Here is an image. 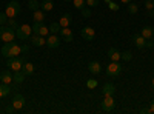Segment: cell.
<instances>
[{
    "instance_id": "cell-9",
    "label": "cell",
    "mask_w": 154,
    "mask_h": 114,
    "mask_svg": "<svg viewBox=\"0 0 154 114\" xmlns=\"http://www.w3.org/2000/svg\"><path fill=\"white\" fill-rule=\"evenodd\" d=\"M80 34H82V37H83V40H86V42H91V40L94 39V35H96V32H94V29H93L91 26H85V28L80 31Z\"/></svg>"
},
{
    "instance_id": "cell-31",
    "label": "cell",
    "mask_w": 154,
    "mask_h": 114,
    "mask_svg": "<svg viewBox=\"0 0 154 114\" xmlns=\"http://www.w3.org/2000/svg\"><path fill=\"white\" fill-rule=\"evenodd\" d=\"M97 85H99V82H97L96 79H88V80H86V86L89 88V90H94Z\"/></svg>"
},
{
    "instance_id": "cell-1",
    "label": "cell",
    "mask_w": 154,
    "mask_h": 114,
    "mask_svg": "<svg viewBox=\"0 0 154 114\" xmlns=\"http://www.w3.org/2000/svg\"><path fill=\"white\" fill-rule=\"evenodd\" d=\"M20 53H22V46H19V45L14 43V42H8V43H5L3 48H2V56L6 57V59L16 57V56H19Z\"/></svg>"
},
{
    "instance_id": "cell-14",
    "label": "cell",
    "mask_w": 154,
    "mask_h": 114,
    "mask_svg": "<svg viewBox=\"0 0 154 114\" xmlns=\"http://www.w3.org/2000/svg\"><path fill=\"white\" fill-rule=\"evenodd\" d=\"M0 80L2 83H11L12 82V71L11 69H5L0 72Z\"/></svg>"
},
{
    "instance_id": "cell-26",
    "label": "cell",
    "mask_w": 154,
    "mask_h": 114,
    "mask_svg": "<svg viewBox=\"0 0 154 114\" xmlns=\"http://www.w3.org/2000/svg\"><path fill=\"white\" fill-rule=\"evenodd\" d=\"M48 28H49V32H51V34H57V32H60V29H62V26H60L59 22H53Z\"/></svg>"
},
{
    "instance_id": "cell-23",
    "label": "cell",
    "mask_w": 154,
    "mask_h": 114,
    "mask_svg": "<svg viewBox=\"0 0 154 114\" xmlns=\"http://www.w3.org/2000/svg\"><path fill=\"white\" fill-rule=\"evenodd\" d=\"M11 91H12V90H11L9 83H2V85H0V97H5V96H8Z\"/></svg>"
},
{
    "instance_id": "cell-3",
    "label": "cell",
    "mask_w": 154,
    "mask_h": 114,
    "mask_svg": "<svg viewBox=\"0 0 154 114\" xmlns=\"http://www.w3.org/2000/svg\"><path fill=\"white\" fill-rule=\"evenodd\" d=\"M23 65H25V59L23 57H19V56H16V57H9L8 60H6V66L14 72V71H20L22 68H23Z\"/></svg>"
},
{
    "instance_id": "cell-21",
    "label": "cell",
    "mask_w": 154,
    "mask_h": 114,
    "mask_svg": "<svg viewBox=\"0 0 154 114\" xmlns=\"http://www.w3.org/2000/svg\"><path fill=\"white\" fill-rule=\"evenodd\" d=\"M108 57L111 59V62H119V60H120V53H119L116 48H109Z\"/></svg>"
},
{
    "instance_id": "cell-42",
    "label": "cell",
    "mask_w": 154,
    "mask_h": 114,
    "mask_svg": "<svg viewBox=\"0 0 154 114\" xmlns=\"http://www.w3.org/2000/svg\"><path fill=\"white\" fill-rule=\"evenodd\" d=\"M140 112H142V114H149V108H143V109H140Z\"/></svg>"
},
{
    "instance_id": "cell-20",
    "label": "cell",
    "mask_w": 154,
    "mask_h": 114,
    "mask_svg": "<svg viewBox=\"0 0 154 114\" xmlns=\"http://www.w3.org/2000/svg\"><path fill=\"white\" fill-rule=\"evenodd\" d=\"M88 69H89V72H93V74H99L102 71V66H100L99 62H89Z\"/></svg>"
},
{
    "instance_id": "cell-8",
    "label": "cell",
    "mask_w": 154,
    "mask_h": 114,
    "mask_svg": "<svg viewBox=\"0 0 154 114\" xmlns=\"http://www.w3.org/2000/svg\"><path fill=\"white\" fill-rule=\"evenodd\" d=\"M32 32L37 34V35H46V34L49 32V28L45 26L42 22H35V23L32 25Z\"/></svg>"
},
{
    "instance_id": "cell-45",
    "label": "cell",
    "mask_w": 154,
    "mask_h": 114,
    "mask_svg": "<svg viewBox=\"0 0 154 114\" xmlns=\"http://www.w3.org/2000/svg\"><path fill=\"white\" fill-rule=\"evenodd\" d=\"M103 2H105V3H109V2H111V0H103Z\"/></svg>"
},
{
    "instance_id": "cell-44",
    "label": "cell",
    "mask_w": 154,
    "mask_h": 114,
    "mask_svg": "<svg viewBox=\"0 0 154 114\" xmlns=\"http://www.w3.org/2000/svg\"><path fill=\"white\" fill-rule=\"evenodd\" d=\"M151 86L154 88V79H151Z\"/></svg>"
},
{
    "instance_id": "cell-7",
    "label": "cell",
    "mask_w": 154,
    "mask_h": 114,
    "mask_svg": "<svg viewBox=\"0 0 154 114\" xmlns=\"http://www.w3.org/2000/svg\"><path fill=\"white\" fill-rule=\"evenodd\" d=\"M116 106V102H114V96H106L103 100H102V111L105 112H109L112 111Z\"/></svg>"
},
{
    "instance_id": "cell-40",
    "label": "cell",
    "mask_w": 154,
    "mask_h": 114,
    "mask_svg": "<svg viewBox=\"0 0 154 114\" xmlns=\"http://www.w3.org/2000/svg\"><path fill=\"white\" fill-rule=\"evenodd\" d=\"M5 111H6V112H9V114H11V112H14V111H16V108H14V106H12V103H11V106H8V108H6V109H5Z\"/></svg>"
},
{
    "instance_id": "cell-4",
    "label": "cell",
    "mask_w": 154,
    "mask_h": 114,
    "mask_svg": "<svg viewBox=\"0 0 154 114\" xmlns=\"http://www.w3.org/2000/svg\"><path fill=\"white\" fill-rule=\"evenodd\" d=\"M20 12V3L17 2V0H11V2L6 5V8H5V14L8 16V19L9 17H14L16 19V16Z\"/></svg>"
},
{
    "instance_id": "cell-18",
    "label": "cell",
    "mask_w": 154,
    "mask_h": 114,
    "mask_svg": "<svg viewBox=\"0 0 154 114\" xmlns=\"http://www.w3.org/2000/svg\"><path fill=\"white\" fill-rule=\"evenodd\" d=\"M140 35H143L145 39H151V37L154 35V28L152 26H143L142 29H140Z\"/></svg>"
},
{
    "instance_id": "cell-33",
    "label": "cell",
    "mask_w": 154,
    "mask_h": 114,
    "mask_svg": "<svg viewBox=\"0 0 154 114\" xmlns=\"http://www.w3.org/2000/svg\"><path fill=\"white\" fill-rule=\"evenodd\" d=\"M145 8L148 12H151L154 9V0H145Z\"/></svg>"
},
{
    "instance_id": "cell-36",
    "label": "cell",
    "mask_w": 154,
    "mask_h": 114,
    "mask_svg": "<svg viewBox=\"0 0 154 114\" xmlns=\"http://www.w3.org/2000/svg\"><path fill=\"white\" fill-rule=\"evenodd\" d=\"M108 8H109L111 11H119V8H120V6H119L117 3H116V2H109V3H108Z\"/></svg>"
},
{
    "instance_id": "cell-19",
    "label": "cell",
    "mask_w": 154,
    "mask_h": 114,
    "mask_svg": "<svg viewBox=\"0 0 154 114\" xmlns=\"http://www.w3.org/2000/svg\"><path fill=\"white\" fill-rule=\"evenodd\" d=\"M25 77H26V74H25L22 69L20 71H14L12 72V80H14L16 83H22L25 80Z\"/></svg>"
},
{
    "instance_id": "cell-6",
    "label": "cell",
    "mask_w": 154,
    "mask_h": 114,
    "mask_svg": "<svg viewBox=\"0 0 154 114\" xmlns=\"http://www.w3.org/2000/svg\"><path fill=\"white\" fill-rule=\"evenodd\" d=\"M122 72V65L117 62H111L109 65L106 66V75L108 77H117Z\"/></svg>"
},
{
    "instance_id": "cell-28",
    "label": "cell",
    "mask_w": 154,
    "mask_h": 114,
    "mask_svg": "<svg viewBox=\"0 0 154 114\" xmlns=\"http://www.w3.org/2000/svg\"><path fill=\"white\" fill-rule=\"evenodd\" d=\"M137 11H139V6L136 5V3H128V12L130 14H137Z\"/></svg>"
},
{
    "instance_id": "cell-32",
    "label": "cell",
    "mask_w": 154,
    "mask_h": 114,
    "mask_svg": "<svg viewBox=\"0 0 154 114\" xmlns=\"http://www.w3.org/2000/svg\"><path fill=\"white\" fill-rule=\"evenodd\" d=\"M85 2H86V0H72L74 8H77V9H82V8H85Z\"/></svg>"
},
{
    "instance_id": "cell-16",
    "label": "cell",
    "mask_w": 154,
    "mask_h": 114,
    "mask_svg": "<svg viewBox=\"0 0 154 114\" xmlns=\"http://www.w3.org/2000/svg\"><path fill=\"white\" fill-rule=\"evenodd\" d=\"M60 37H62V40H65V42H72V31L68 29V28H62L60 29Z\"/></svg>"
},
{
    "instance_id": "cell-10",
    "label": "cell",
    "mask_w": 154,
    "mask_h": 114,
    "mask_svg": "<svg viewBox=\"0 0 154 114\" xmlns=\"http://www.w3.org/2000/svg\"><path fill=\"white\" fill-rule=\"evenodd\" d=\"M23 105H25V97L22 94H16L14 97H12V106L16 108V111L17 109H22Z\"/></svg>"
},
{
    "instance_id": "cell-24",
    "label": "cell",
    "mask_w": 154,
    "mask_h": 114,
    "mask_svg": "<svg viewBox=\"0 0 154 114\" xmlns=\"http://www.w3.org/2000/svg\"><path fill=\"white\" fill-rule=\"evenodd\" d=\"M22 71L26 74V75H31L32 72H34V65L31 62H25V65H23V68H22Z\"/></svg>"
},
{
    "instance_id": "cell-46",
    "label": "cell",
    "mask_w": 154,
    "mask_h": 114,
    "mask_svg": "<svg viewBox=\"0 0 154 114\" xmlns=\"http://www.w3.org/2000/svg\"><path fill=\"white\" fill-rule=\"evenodd\" d=\"M149 14H152V17H154V9H152V12H149Z\"/></svg>"
},
{
    "instance_id": "cell-38",
    "label": "cell",
    "mask_w": 154,
    "mask_h": 114,
    "mask_svg": "<svg viewBox=\"0 0 154 114\" xmlns=\"http://www.w3.org/2000/svg\"><path fill=\"white\" fill-rule=\"evenodd\" d=\"M28 51H29V45L28 43L22 45V53H28Z\"/></svg>"
},
{
    "instance_id": "cell-29",
    "label": "cell",
    "mask_w": 154,
    "mask_h": 114,
    "mask_svg": "<svg viewBox=\"0 0 154 114\" xmlns=\"http://www.w3.org/2000/svg\"><path fill=\"white\" fill-rule=\"evenodd\" d=\"M6 25H8V26H11V28H14V29L19 28V23H17V20H16L14 17H9L8 22H6Z\"/></svg>"
},
{
    "instance_id": "cell-34",
    "label": "cell",
    "mask_w": 154,
    "mask_h": 114,
    "mask_svg": "<svg viewBox=\"0 0 154 114\" xmlns=\"http://www.w3.org/2000/svg\"><path fill=\"white\" fill-rule=\"evenodd\" d=\"M80 11H82V16H83L85 19H89V17H91V9H89V8H82Z\"/></svg>"
},
{
    "instance_id": "cell-43",
    "label": "cell",
    "mask_w": 154,
    "mask_h": 114,
    "mask_svg": "<svg viewBox=\"0 0 154 114\" xmlns=\"http://www.w3.org/2000/svg\"><path fill=\"white\" fill-rule=\"evenodd\" d=\"M120 2H122V3H126V5H128V3H131V0H120Z\"/></svg>"
},
{
    "instance_id": "cell-41",
    "label": "cell",
    "mask_w": 154,
    "mask_h": 114,
    "mask_svg": "<svg viewBox=\"0 0 154 114\" xmlns=\"http://www.w3.org/2000/svg\"><path fill=\"white\" fill-rule=\"evenodd\" d=\"M149 114H154V99L151 100V105H149Z\"/></svg>"
},
{
    "instance_id": "cell-13",
    "label": "cell",
    "mask_w": 154,
    "mask_h": 114,
    "mask_svg": "<svg viewBox=\"0 0 154 114\" xmlns=\"http://www.w3.org/2000/svg\"><path fill=\"white\" fill-rule=\"evenodd\" d=\"M71 22H72V16L69 14V12L63 14V16L60 17V20H59V23H60V26H62V28H68L69 25H71Z\"/></svg>"
},
{
    "instance_id": "cell-39",
    "label": "cell",
    "mask_w": 154,
    "mask_h": 114,
    "mask_svg": "<svg viewBox=\"0 0 154 114\" xmlns=\"http://www.w3.org/2000/svg\"><path fill=\"white\" fill-rule=\"evenodd\" d=\"M152 46H154V42H151V39H148V40H146L145 48H152Z\"/></svg>"
},
{
    "instance_id": "cell-17",
    "label": "cell",
    "mask_w": 154,
    "mask_h": 114,
    "mask_svg": "<svg viewBox=\"0 0 154 114\" xmlns=\"http://www.w3.org/2000/svg\"><path fill=\"white\" fill-rule=\"evenodd\" d=\"M29 39H31V43H32L34 46H43V45H46V40L43 39V35L34 34L32 37H29Z\"/></svg>"
},
{
    "instance_id": "cell-11",
    "label": "cell",
    "mask_w": 154,
    "mask_h": 114,
    "mask_svg": "<svg viewBox=\"0 0 154 114\" xmlns=\"http://www.w3.org/2000/svg\"><path fill=\"white\" fill-rule=\"evenodd\" d=\"M46 45H48L49 48H57V46L60 45V37H59L57 34H51L48 39H46Z\"/></svg>"
},
{
    "instance_id": "cell-25",
    "label": "cell",
    "mask_w": 154,
    "mask_h": 114,
    "mask_svg": "<svg viewBox=\"0 0 154 114\" xmlns=\"http://www.w3.org/2000/svg\"><path fill=\"white\" fill-rule=\"evenodd\" d=\"M32 19H34V22H43V19H45V11H43V9H37V11H34Z\"/></svg>"
},
{
    "instance_id": "cell-30",
    "label": "cell",
    "mask_w": 154,
    "mask_h": 114,
    "mask_svg": "<svg viewBox=\"0 0 154 114\" xmlns=\"http://www.w3.org/2000/svg\"><path fill=\"white\" fill-rule=\"evenodd\" d=\"M120 59L128 62V60H131L133 59V53L131 51H125V53H120Z\"/></svg>"
},
{
    "instance_id": "cell-12",
    "label": "cell",
    "mask_w": 154,
    "mask_h": 114,
    "mask_svg": "<svg viewBox=\"0 0 154 114\" xmlns=\"http://www.w3.org/2000/svg\"><path fill=\"white\" fill-rule=\"evenodd\" d=\"M133 42H134V45L137 46V48H145V45H146V39L143 35H140V34H134L133 35Z\"/></svg>"
},
{
    "instance_id": "cell-5",
    "label": "cell",
    "mask_w": 154,
    "mask_h": 114,
    "mask_svg": "<svg viewBox=\"0 0 154 114\" xmlns=\"http://www.w3.org/2000/svg\"><path fill=\"white\" fill-rule=\"evenodd\" d=\"M31 32H32V26H29V25H22L16 29V35L20 40H28L31 37Z\"/></svg>"
},
{
    "instance_id": "cell-2",
    "label": "cell",
    "mask_w": 154,
    "mask_h": 114,
    "mask_svg": "<svg viewBox=\"0 0 154 114\" xmlns=\"http://www.w3.org/2000/svg\"><path fill=\"white\" fill-rule=\"evenodd\" d=\"M16 37L17 35H16V29L14 28L8 26V25H2V26H0V40L2 42H5V43L12 42Z\"/></svg>"
},
{
    "instance_id": "cell-27",
    "label": "cell",
    "mask_w": 154,
    "mask_h": 114,
    "mask_svg": "<svg viewBox=\"0 0 154 114\" xmlns=\"http://www.w3.org/2000/svg\"><path fill=\"white\" fill-rule=\"evenodd\" d=\"M28 8H29L31 11L40 9V2H37V0H29V2H28Z\"/></svg>"
},
{
    "instance_id": "cell-35",
    "label": "cell",
    "mask_w": 154,
    "mask_h": 114,
    "mask_svg": "<svg viewBox=\"0 0 154 114\" xmlns=\"http://www.w3.org/2000/svg\"><path fill=\"white\" fill-rule=\"evenodd\" d=\"M6 22H8V16L5 14V12H0V26H2V25H6Z\"/></svg>"
},
{
    "instance_id": "cell-22",
    "label": "cell",
    "mask_w": 154,
    "mask_h": 114,
    "mask_svg": "<svg viewBox=\"0 0 154 114\" xmlns=\"http://www.w3.org/2000/svg\"><path fill=\"white\" fill-rule=\"evenodd\" d=\"M53 8H54L53 0H43V2H40V9H43V11H53Z\"/></svg>"
},
{
    "instance_id": "cell-37",
    "label": "cell",
    "mask_w": 154,
    "mask_h": 114,
    "mask_svg": "<svg viewBox=\"0 0 154 114\" xmlns=\"http://www.w3.org/2000/svg\"><path fill=\"white\" fill-rule=\"evenodd\" d=\"M100 3V0H86V5L91 8V6H97Z\"/></svg>"
},
{
    "instance_id": "cell-15",
    "label": "cell",
    "mask_w": 154,
    "mask_h": 114,
    "mask_svg": "<svg viewBox=\"0 0 154 114\" xmlns=\"http://www.w3.org/2000/svg\"><path fill=\"white\" fill-rule=\"evenodd\" d=\"M114 93H116V86L112 85V83H105L103 85V88H102V94H103L105 97L106 96H114Z\"/></svg>"
},
{
    "instance_id": "cell-47",
    "label": "cell",
    "mask_w": 154,
    "mask_h": 114,
    "mask_svg": "<svg viewBox=\"0 0 154 114\" xmlns=\"http://www.w3.org/2000/svg\"><path fill=\"white\" fill-rule=\"evenodd\" d=\"M65 2H69V0H65Z\"/></svg>"
}]
</instances>
